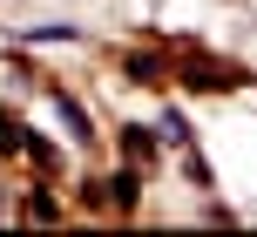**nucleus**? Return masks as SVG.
<instances>
[{"label":"nucleus","mask_w":257,"mask_h":237,"mask_svg":"<svg viewBox=\"0 0 257 237\" xmlns=\"http://www.w3.org/2000/svg\"><path fill=\"white\" fill-rule=\"evenodd\" d=\"M190 75H196V88H237V68H203L196 61Z\"/></svg>","instance_id":"1"}]
</instances>
